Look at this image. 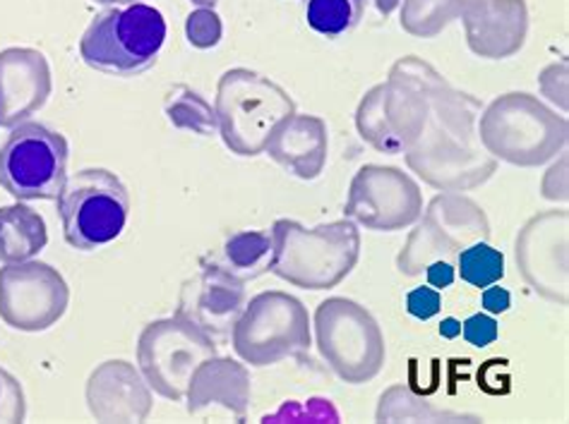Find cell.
<instances>
[{
	"label": "cell",
	"mask_w": 569,
	"mask_h": 424,
	"mask_svg": "<svg viewBox=\"0 0 569 424\" xmlns=\"http://www.w3.org/2000/svg\"><path fill=\"white\" fill-rule=\"evenodd\" d=\"M186 32H188V41L192 43V47H198V49L217 47L221 39V22L217 18V12L207 10V8L194 10L188 18Z\"/></svg>",
	"instance_id": "cell-16"
},
{
	"label": "cell",
	"mask_w": 569,
	"mask_h": 424,
	"mask_svg": "<svg viewBox=\"0 0 569 424\" xmlns=\"http://www.w3.org/2000/svg\"><path fill=\"white\" fill-rule=\"evenodd\" d=\"M238 281L260 279L274 266V233L243 231L223 242L221 260H212Z\"/></svg>",
	"instance_id": "cell-12"
},
{
	"label": "cell",
	"mask_w": 569,
	"mask_h": 424,
	"mask_svg": "<svg viewBox=\"0 0 569 424\" xmlns=\"http://www.w3.org/2000/svg\"><path fill=\"white\" fill-rule=\"evenodd\" d=\"M442 307V295L440 291H436V287H428V285H421V287H413V291L407 295V310L411 316H416V320H430V316H436Z\"/></svg>",
	"instance_id": "cell-18"
},
{
	"label": "cell",
	"mask_w": 569,
	"mask_h": 424,
	"mask_svg": "<svg viewBox=\"0 0 569 424\" xmlns=\"http://www.w3.org/2000/svg\"><path fill=\"white\" fill-rule=\"evenodd\" d=\"M428 281H430L432 287H436V291H445V287H449V285L455 283V269L449 266V264H445V262L432 264L428 269Z\"/></svg>",
	"instance_id": "cell-20"
},
{
	"label": "cell",
	"mask_w": 569,
	"mask_h": 424,
	"mask_svg": "<svg viewBox=\"0 0 569 424\" xmlns=\"http://www.w3.org/2000/svg\"><path fill=\"white\" fill-rule=\"evenodd\" d=\"M51 94L47 58L32 49L0 51V128L20 125Z\"/></svg>",
	"instance_id": "cell-10"
},
{
	"label": "cell",
	"mask_w": 569,
	"mask_h": 424,
	"mask_svg": "<svg viewBox=\"0 0 569 424\" xmlns=\"http://www.w3.org/2000/svg\"><path fill=\"white\" fill-rule=\"evenodd\" d=\"M509 302H512V297H509V293L505 291V287H483V307L492 314H502L509 310Z\"/></svg>",
	"instance_id": "cell-19"
},
{
	"label": "cell",
	"mask_w": 569,
	"mask_h": 424,
	"mask_svg": "<svg viewBox=\"0 0 569 424\" xmlns=\"http://www.w3.org/2000/svg\"><path fill=\"white\" fill-rule=\"evenodd\" d=\"M440 333H442L445 339H455V336H459V333H461V324L457 320H445L442 326H440Z\"/></svg>",
	"instance_id": "cell-21"
},
{
	"label": "cell",
	"mask_w": 569,
	"mask_h": 424,
	"mask_svg": "<svg viewBox=\"0 0 569 424\" xmlns=\"http://www.w3.org/2000/svg\"><path fill=\"white\" fill-rule=\"evenodd\" d=\"M243 307V281L233 279L212 262L183 285L176 316L194 324L209 339H223L233 331Z\"/></svg>",
	"instance_id": "cell-9"
},
{
	"label": "cell",
	"mask_w": 569,
	"mask_h": 424,
	"mask_svg": "<svg viewBox=\"0 0 569 424\" xmlns=\"http://www.w3.org/2000/svg\"><path fill=\"white\" fill-rule=\"evenodd\" d=\"M49 242L47 223L34 209L12 204L0 209V262L18 264L37 256Z\"/></svg>",
	"instance_id": "cell-11"
},
{
	"label": "cell",
	"mask_w": 569,
	"mask_h": 424,
	"mask_svg": "<svg viewBox=\"0 0 569 424\" xmlns=\"http://www.w3.org/2000/svg\"><path fill=\"white\" fill-rule=\"evenodd\" d=\"M167 41V20L152 6L109 8L92 20L80 39V55L97 72L138 78L157 63Z\"/></svg>",
	"instance_id": "cell-1"
},
{
	"label": "cell",
	"mask_w": 569,
	"mask_h": 424,
	"mask_svg": "<svg viewBox=\"0 0 569 424\" xmlns=\"http://www.w3.org/2000/svg\"><path fill=\"white\" fill-rule=\"evenodd\" d=\"M461 333L473 347H488L498 341L500 329L498 322L488 314H473L461 324Z\"/></svg>",
	"instance_id": "cell-17"
},
{
	"label": "cell",
	"mask_w": 569,
	"mask_h": 424,
	"mask_svg": "<svg viewBox=\"0 0 569 424\" xmlns=\"http://www.w3.org/2000/svg\"><path fill=\"white\" fill-rule=\"evenodd\" d=\"M56 202L68 245L80 252H94L121 238L130 216L128 188L107 169L72 173Z\"/></svg>",
	"instance_id": "cell-3"
},
{
	"label": "cell",
	"mask_w": 569,
	"mask_h": 424,
	"mask_svg": "<svg viewBox=\"0 0 569 424\" xmlns=\"http://www.w3.org/2000/svg\"><path fill=\"white\" fill-rule=\"evenodd\" d=\"M293 101L274 82L250 70H229L219 80L217 120L221 138L241 157H254L291 120Z\"/></svg>",
	"instance_id": "cell-2"
},
{
	"label": "cell",
	"mask_w": 569,
	"mask_h": 424,
	"mask_svg": "<svg viewBox=\"0 0 569 424\" xmlns=\"http://www.w3.org/2000/svg\"><path fill=\"white\" fill-rule=\"evenodd\" d=\"M308 312L291 295L262 293L252 297L233 324V347L254 367L308 351Z\"/></svg>",
	"instance_id": "cell-6"
},
{
	"label": "cell",
	"mask_w": 569,
	"mask_h": 424,
	"mask_svg": "<svg viewBox=\"0 0 569 424\" xmlns=\"http://www.w3.org/2000/svg\"><path fill=\"white\" fill-rule=\"evenodd\" d=\"M97 6H111V8H126V6H138L144 3V0H92Z\"/></svg>",
	"instance_id": "cell-22"
},
{
	"label": "cell",
	"mask_w": 569,
	"mask_h": 424,
	"mask_svg": "<svg viewBox=\"0 0 569 424\" xmlns=\"http://www.w3.org/2000/svg\"><path fill=\"white\" fill-rule=\"evenodd\" d=\"M68 285L49 264L0 269V316L20 331H43L61 320Z\"/></svg>",
	"instance_id": "cell-8"
},
{
	"label": "cell",
	"mask_w": 569,
	"mask_h": 424,
	"mask_svg": "<svg viewBox=\"0 0 569 424\" xmlns=\"http://www.w3.org/2000/svg\"><path fill=\"white\" fill-rule=\"evenodd\" d=\"M459 276L469 285L483 291L488 285H496L505 276V256L500 250L476 242L469 250L459 254Z\"/></svg>",
	"instance_id": "cell-14"
},
{
	"label": "cell",
	"mask_w": 569,
	"mask_h": 424,
	"mask_svg": "<svg viewBox=\"0 0 569 424\" xmlns=\"http://www.w3.org/2000/svg\"><path fill=\"white\" fill-rule=\"evenodd\" d=\"M183 97H178V92L169 94L167 99V113L171 118V123L178 128H190L200 134H209L217 125V118L212 109L200 99V94L190 92L188 87H178Z\"/></svg>",
	"instance_id": "cell-15"
},
{
	"label": "cell",
	"mask_w": 569,
	"mask_h": 424,
	"mask_svg": "<svg viewBox=\"0 0 569 424\" xmlns=\"http://www.w3.org/2000/svg\"><path fill=\"white\" fill-rule=\"evenodd\" d=\"M214 357V339H209L204 331L181 316L149 324L140 336V370L149 386L169 401H181L192 384L194 372Z\"/></svg>",
	"instance_id": "cell-5"
},
{
	"label": "cell",
	"mask_w": 569,
	"mask_h": 424,
	"mask_svg": "<svg viewBox=\"0 0 569 424\" xmlns=\"http://www.w3.org/2000/svg\"><path fill=\"white\" fill-rule=\"evenodd\" d=\"M306 22L320 37L337 39L363 20L366 0H303Z\"/></svg>",
	"instance_id": "cell-13"
},
{
	"label": "cell",
	"mask_w": 569,
	"mask_h": 424,
	"mask_svg": "<svg viewBox=\"0 0 569 424\" xmlns=\"http://www.w3.org/2000/svg\"><path fill=\"white\" fill-rule=\"evenodd\" d=\"M0 378H3V372H0Z\"/></svg>",
	"instance_id": "cell-24"
},
{
	"label": "cell",
	"mask_w": 569,
	"mask_h": 424,
	"mask_svg": "<svg viewBox=\"0 0 569 424\" xmlns=\"http://www.w3.org/2000/svg\"><path fill=\"white\" fill-rule=\"evenodd\" d=\"M68 180V142L41 123L14 125L0 147V188L18 202L58 200Z\"/></svg>",
	"instance_id": "cell-4"
},
{
	"label": "cell",
	"mask_w": 569,
	"mask_h": 424,
	"mask_svg": "<svg viewBox=\"0 0 569 424\" xmlns=\"http://www.w3.org/2000/svg\"><path fill=\"white\" fill-rule=\"evenodd\" d=\"M192 3H198V6H204V8H212L217 0H192Z\"/></svg>",
	"instance_id": "cell-23"
},
{
	"label": "cell",
	"mask_w": 569,
	"mask_h": 424,
	"mask_svg": "<svg viewBox=\"0 0 569 424\" xmlns=\"http://www.w3.org/2000/svg\"><path fill=\"white\" fill-rule=\"evenodd\" d=\"M318 341L325 360L351 384L376 376L385 360V341L376 320L351 300H327L318 310Z\"/></svg>",
	"instance_id": "cell-7"
}]
</instances>
